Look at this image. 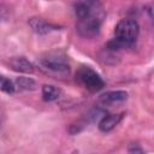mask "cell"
Returning a JSON list of instances; mask_svg holds the SVG:
<instances>
[{
	"mask_svg": "<svg viewBox=\"0 0 154 154\" xmlns=\"http://www.w3.org/2000/svg\"><path fill=\"white\" fill-rule=\"evenodd\" d=\"M76 29L79 36L93 38L99 35L106 12L100 0H76Z\"/></svg>",
	"mask_w": 154,
	"mask_h": 154,
	"instance_id": "cell-1",
	"label": "cell"
},
{
	"mask_svg": "<svg viewBox=\"0 0 154 154\" xmlns=\"http://www.w3.org/2000/svg\"><path fill=\"white\" fill-rule=\"evenodd\" d=\"M140 32V26L135 19H120L114 28V36L108 41L107 47L111 51H119L123 48L132 47Z\"/></svg>",
	"mask_w": 154,
	"mask_h": 154,
	"instance_id": "cell-2",
	"label": "cell"
},
{
	"mask_svg": "<svg viewBox=\"0 0 154 154\" xmlns=\"http://www.w3.org/2000/svg\"><path fill=\"white\" fill-rule=\"evenodd\" d=\"M41 66L47 72L54 75H69L70 65L66 55L60 52H49L41 58Z\"/></svg>",
	"mask_w": 154,
	"mask_h": 154,
	"instance_id": "cell-3",
	"label": "cell"
},
{
	"mask_svg": "<svg viewBox=\"0 0 154 154\" xmlns=\"http://www.w3.org/2000/svg\"><path fill=\"white\" fill-rule=\"evenodd\" d=\"M76 81L91 93L99 91L105 87V82L100 75L89 66H82L78 69L76 72Z\"/></svg>",
	"mask_w": 154,
	"mask_h": 154,
	"instance_id": "cell-4",
	"label": "cell"
},
{
	"mask_svg": "<svg viewBox=\"0 0 154 154\" xmlns=\"http://www.w3.org/2000/svg\"><path fill=\"white\" fill-rule=\"evenodd\" d=\"M128 93L124 90H112L106 91L99 96V103L102 106H114L126 101Z\"/></svg>",
	"mask_w": 154,
	"mask_h": 154,
	"instance_id": "cell-5",
	"label": "cell"
},
{
	"mask_svg": "<svg viewBox=\"0 0 154 154\" xmlns=\"http://www.w3.org/2000/svg\"><path fill=\"white\" fill-rule=\"evenodd\" d=\"M29 25L30 28L36 32V34H40V35H46V34H49L54 30H58L59 26L58 25H54L52 23H48L46 22L45 19L42 18H30L29 19Z\"/></svg>",
	"mask_w": 154,
	"mask_h": 154,
	"instance_id": "cell-6",
	"label": "cell"
},
{
	"mask_svg": "<svg viewBox=\"0 0 154 154\" xmlns=\"http://www.w3.org/2000/svg\"><path fill=\"white\" fill-rule=\"evenodd\" d=\"M10 67L16 72L22 73H32L34 72V65L24 57H13L8 61Z\"/></svg>",
	"mask_w": 154,
	"mask_h": 154,
	"instance_id": "cell-7",
	"label": "cell"
},
{
	"mask_svg": "<svg viewBox=\"0 0 154 154\" xmlns=\"http://www.w3.org/2000/svg\"><path fill=\"white\" fill-rule=\"evenodd\" d=\"M124 113H118V114H105L100 122H99V129L102 132H108L113 130L123 119Z\"/></svg>",
	"mask_w": 154,
	"mask_h": 154,
	"instance_id": "cell-8",
	"label": "cell"
},
{
	"mask_svg": "<svg viewBox=\"0 0 154 154\" xmlns=\"http://www.w3.org/2000/svg\"><path fill=\"white\" fill-rule=\"evenodd\" d=\"M61 94V90L52 84H45L42 87V99L45 101H54L57 100Z\"/></svg>",
	"mask_w": 154,
	"mask_h": 154,
	"instance_id": "cell-9",
	"label": "cell"
},
{
	"mask_svg": "<svg viewBox=\"0 0 154 154\" xmlns=\"http://www.w3.org/2000/svg\"><path fill=\"white\" fill-rule=\"evenodd\" d=\"M14 84L17 90H35L37 85L36 82L29 77H17L14 79Z\"/></svg>",
	"mask_w": 154,
	"mask_h": 154,
	"instance_id": "cell-10",
	"label": "cell"
},
{
	"mask_svg": "<svg viewBox=\"0 0 154 154\" xmlns=\"http://www.w3.org/2000/svg\"><path fill=\"white\" fill-rule=\"evenodd\" d=\"M1 90L6 94H13L17 90L14 81H11L10 78H6L5 76H2L1 77Z\"/></svg>",
	"mask_w": 154,
	"mask_h": 154,
	"instance_id": "cell-11",
	"label": "cell"
}]
</instances>
